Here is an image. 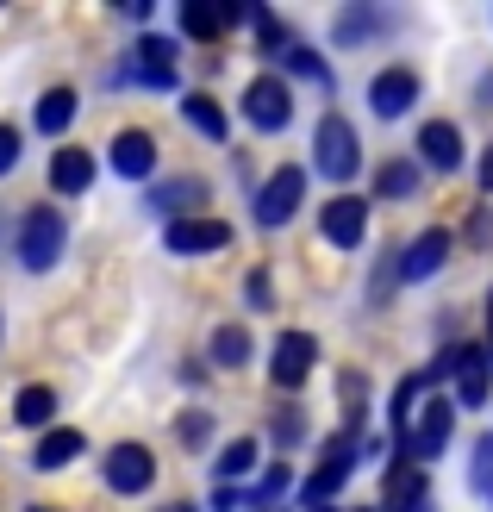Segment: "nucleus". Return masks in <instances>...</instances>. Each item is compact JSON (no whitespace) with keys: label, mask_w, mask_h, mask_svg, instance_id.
I'll use <instances>...</instances> for the list:
<instances>
[{"label":"nucleus","mask_w":493,"mask_h":512,"mask_svg":"<svg viewBox=\"0 0 493 512\" xmlns=\"http://www.w3.org/2000/svg\"><path fill=\"white\" fill-rule=\"evenodd\" d=\"M313 163L319 175H331V182H350V175L362 169V144H356V125L344 113H325L319 119V138H313Z\"/></svg>","instance_id":"obj_1"},{"label":"nucleus","mask_w":493,"mask_h":512,"mask_svg":"<svg viewBox=\"0 0 493 512\" xmlns=\"http://www.w3.org/2000/svg\"><path fill=\"white\" fill-rule=\"evenodd\" d=\"M63 244H69V225H63L57 207H32L19 219V263L25 269H57Z\"/></svg>","instance_id":"obj_2"},{"label":"nucleus","mask_w":493,"mask_h":512,"mask_svg":"<svg viewBox=\"0 0 493 512\" xmlns=\"http://www.w3.org/2000/svg\"><path fill=\"white\" fill-rule=\"evenodd\" d=\"M244 119L256 125V132H281V125L294 119V88L281 82V75H256V82L244 88Z\"/></svg>","instance_id":"obj_3"},{"label":"nucleus","mask_w":493,"mask_h":512,"mask_svg":"<svg viewBox=\"0 0 493 512\" xmlns=\"http://www.w3.org/2000/svg\"><path fill=\"white\" fill-rule=\"evenodd\" d=\"M300 200H306V169H275L269 182H263V194H256V225H288L294 213H300Z\"/></svg>","instance_id":"obj_4"},{"label":"nucleus","mask_w":493,"mask_h":512,"mask_svg":"<svg viewBox=\"0 0 493 512\" xmlns=\"http://www.w3.org/2000/svg\"><path fill=\"white\" fill-rule=\"evenodd\" d=\"M450 425H456V406L437 394V400H425V413H412V431H406V444H400V450H412L419 463H431V456H444Z\"/></svg>","instance_id":"obj_5"},{"label":"nucleus","mask_w":493,"mask_h":512,"mask_svg":"<svg viewBox=\"0 0 493 512\" xmlns=\"http://www.w3.org/2000/svg\"><path fill=\"white\" fill-rule=\"evenodd\" d=\"M313 363H319V338H313V331H281L275 356H269V375H275V388H300V381L313 375Z\"/></svg>","instance_id":"obj_6"},{"label":"nucleus","mask_w":493,"mask_h":512,"mask_svg":"<svg viewBox=\"0 0 493 512\" xmlns=\"http://www.w3.org/2000/svg\"><path fill=\"white\" fill-rule=\"evenodd\" d=\"M163 244H169L175 256H213V250L231 244V225H225V219H169Z\"/></svg>","instance_id":"obj_7"},{"label":"nucleus","mask_w":493,"mask_h":512,"mask_svg":"<svg viewBox=\"0 0 493 512\" xmlns=\"http://www.w3.org/2000/svg\"><path fill=\"white\" fill-rule=\"evenodd\" d=\"M450 375H456V400L450 406H487V388H493V369L475 344H450Z\"/></svg>","instance_id":"obj_8"},{"label":"nucleus","mask_w":493,"mask_h":512,"mask_svg":"<svg viewBox=\"0 0 493 512\" xmlns=\"http://www.w3.org/2000/svg\"><path fill=\"white\" fill-rule=\"evenodd\" d=\"M150 481H157V456H150L144 444L107 450V488H113V494H144Z\"/></svg>","instance_id":"obj_9"},{"label":"nucleus","mask_w":493,"mask_h":512,"mask_svg":"<svg viewBox=\"0 0 493 512\" xmlns=\"http://www.w3.org/2000/svg\"><path fill=\"white\" fill-rule=\"evenodd\" d=\"M325 238L337 244V250H356L362 244V232H369V200H356V194H337L331 207H325Z\"/></svg>","instance_id":"obj_10"},{"label":"nucleus","mask_w":493,"mask_h":512,"mask_svg":"<svg viewBox=\"0 0 493 512\" xmlns=\"http://www.w3.org/2000/svg\"><path fill=\"white\" fill-rule=\"evenodd\" d=\"M412 100H419V75H412V69H381L375 82H369V107H375L381 119L412 113Z\"/></svg>","instance_id":"obj_11"},{"label":"nucleus","mask_w":493,"mask_h":512,"mask_svg":"<svg viewBox=\"0 0 493 512\" xmlns=\"http://www.w3.org/2000/svg\"><path fill=\"white\" fill-rule=\"evenodd\" d=\"M419 157H425L437 175L462 169V132H456L450 119H431V125H419Z\"/></svg>","instance_id":"obj_12"},{"label":"nucleus","mask_w":493,"mask_h":512,"mask_svg":"<svg viewBox=\"0 0 493 512\" xmlns=\"http://www.w3.org/2000/svg\"><path fill=\"white\" fill-rule=\"evenodd\" d=\"M113 169L125 175V182H144V175L157 169V138L150 132H119L113 138Z\"/></svg>","instance_id":"obj_13"},{"label":"nucleus","mask_w":493,"mask_h":512,"mask_svg":"<svg viewBox=\"0 0 493 512\" xmlns=\"http://www.w3.org/2000/svg\"><path fill=\"white\" fill-rule=\"evenodd\" d=\"M444 256H450V232H419L412 238V250L400 256V281H425L444 269Z\"/></svg>","instance_id":"obj_14"},{"label":"nucleus","mask_w":493,"mask_h":512,"mask_svg":"<svg viewBox=\"0 0 493 512\" xmlns=\"http://www.w3.org/2000/svg\"><path fill=\"white\" fill-rule=\"evenodd\" d=\"M138 82L144 88H175V44L169 38H138Z\"/></svg>","instance_id":"obj_15"},{"label":"nucleus","mask_w":493,"mask_h":512,"mask_svg":"<svg viewBox=\"0 0 493 512\" xmlns=\"http://www.w3.org/2000/svg\"><path fill=\"white\" fill-rule=\"evenodd\" d=\"M88 182H94L88 150H57V157H50V188L57 194H88Z\"/></svg>","instance_id":"obj_16"},{"label":"nucleus","mask_w":493,"mask_h":512,"mask_svg":"<svg viewBox=\"0 0 493 512\" xmlns=\"http://www.w3.org/2000/svg\"><path fill=\"white\" fill-rule=\"evenodd\" d=\"M75 450H82V431H44L38 450H32V469H69L75 463Z\"/></svg>","instance_id":"obj_17"},{"label":"nucleus","mask_w":493,"mask_h":512,"mask_svg":"<svg viewBox=\"0 0 493 512\" xmlns=\"http://www.w3.org/2000/svg\"><path fill=\"white\" fill-rule=\"evenodd\" d=\"M32 119H38V132H44V138L69 132V119H75V94H69V88H50V94H38Z\"/></svg>","instance_id":"obj_18"},{"label":"nucleus","mask_w":493,"mask_h":512,"mask_svg":"<svg viewBox=\"0 0 493 512\" xmlns=\"http://www.w3.org/2000/svg\"><path fill=\"white\" fill-rule=\"evenodd\" d=\"M181 119H188L200 138H213V144H225V132H231L225 113H219V100H206V94H188V100H181Z\"/></svg>","instance_id":"obj_19"},{"label":"nucleus","mask_w":493,"mask_h":512,"mask_svg":"<svg viewBox=\"0 0 493 512\" xmlns=\"http://www.w3.org/2000/svg\"><path fill=\"white\" fill-rule=\"evenodd\" d=\"M375 194H381V200H406V194H419V163H406V157L381 163V169H375Z\"/></svg>","instance_id":"obj_20"},{"label":"nucleus","mask_w":493,"mask_h":512,"mask_svg":"<svg viewBox=\"0 0 493 512\" xmlns=\"http://www.w3.org/2000/svg\"><path fill=\"white\" fill-rule=\"evenodd\" d=\"M200 194H206V182H194V175H188V182H163L157 194H150V207H157V213H181V219H194Z\"/></svg>","instance_id":"obj_21"},{"label":"nucleus","mask_w":493,"mask_h":512,"mask_svg":"<svg viewBox=\"0 0 493 512\" xmlns=\"http://www.w3.org/2000/svg\"><path fill=\"white\" fill-rule=\"evenodd\" d=\"M213 363L219 369H244L250 363V331L244 325H219L213 331Z\"/></svg>","instance_id":"obj_22"},{"label":"nucleus","mask_w":493,"mask_h":512,"mask_svg":"<svg viewBox=\"0 0 493 512\" xmlns=\"http://www.w3.org/2000/svg\"><path fill=\"white\" fill-rule=\"evenodd\" d=\"M50 413H57V394H50V388H38V381H32V388H19V400H13V419L19 425H50Z\"/></svg>","instance_id":"obj_23"},{"label":"nucleus","mask_w":493,"mask_h":512,"mask_svg":"<svg viewBox=\"0 0 493 512\" xmlns=\"http://www.w3.org/2000/svg\"><path fill=\"white\" fill-rule=\"evenodd\" d=\"M344 481H350V456H331V463H325L313 481H306V500H313V506H325L331 494H344Z\"/></svg>","instance_id":"obj_24"},{"label":"nucleus","mask_w":493,"mask_h":512,"mask_svg":"<svg viewBox=\"0 0 493 512\" xmlns=\"http://www.w3.org/2000/svg\"><path fill=\"white\" fill-rule=\"evenodd\" d=\"M181 32L188 38H219L225 25H219V7H200V0H188V7H181Z\"/></svg>","instance_id":"obj_25"},{"label":"nucleus","mask_w":493,"mask_h":512,"mask_svg":"<svg viewBox=\"0 0 493 512\" xmlns=\"http://www.w3.org/2000/svg\"><path fill=\"white\" fill-rule=\"evenodd\" d=\"M256 450H263V444H250V438L225 444V456H219V481H231V475H250V469H256Z\"/></svg>","instance_id":"obj_26"},{"label":"nucleus","mask_w":493,"mask_h":512,"mask_svg":"<svg viewBox=\"0 0 493 512\" xmlns=\"http://www.w3.org/2000/svg\"><path fill=\"white\" fill-rule=\"evenodd\" d=\"M469 481L475 488H493V438L475 444V463H469Z\"/></svg>","instance_id":"obj_27"},{"label":"nucleus","mask_w":493,"mask_h":512,"mask_svg":"<svg viewBox=\"0 0 493 512\" xmlns=\"http://www.w3.org/2000/svg\"><path fill=\"white\" fill-rule=\"evenodd\" d=\"M281 57H288V63H294L300 75H313V82H325V63L313 57V50H300V44H288V50H281Z\"/></svg>","instance_id":"obj_28"},{"label":"nucleus","mask_w":493,"mask_h":512,"mask_svg":"<svg viewBox=\"0 0 493 512\" xmlns=\"http://www.w3.org/2000/svg\"><path fill=\"white\" fill-rule=\"evenodd\" d=\"M244 294H250V306H256V313H269V306H275V300H269V269H256V275L244 281Z\"/></svg>","instance_id":"obj_29"},{"label":"nucleus","mask_w":493,"mask_h":512,"mask_svg":"<svg viewBox=\"0 0 493 512\" xmlns=\"http://www.w3.org/2000/svg\"><path fill=\"white\" fill-rule=\"evenodd\" d=\"M288 481H294L288 469H269V475H263V488H256L250 500H275V494H288Z\"/></svg>","instance_id":"obj_30"},{"label":"nucleus","mask_w":493,"mask_h":512,"mask_svg":"<svg viewBox=\"0 0 493 512\" xmlns=\"http://www.w3.org/2000/svg\"><path fill=\"white\" fill-rule=\"evenodd\" d=\"M19 163V132H13V125H0V175H7Z\"/></svg>","instance_id":"obj_31"},{"label":"nucleus","mask_w":493,"mask_h":512,"mask_svg":"<svg viewBox=\"0 0 493 512\" xmlns=\"http://www.w3.org/2000/svg\"><path fill=\"white\" fill-rule=\"evenodd\" d=\"M181 438L200 444V438H206V413H181Z\"/></svg>","instance_id":"obj_32"},{"label":"nucleus","mask_w":493,"mask_h":512,"mask_svg":"<svg viewBox=\"0 0 493 512\" xmlns=\"http://www.w3.org/2000/svg\"><path fill=\"white\" fill-rule=\"evenodd\" d=\"M238 500H244V494H231V488H219V500H213V512H238Z\"/></svg>","instance_id":"obj_33"},{"label":"nucleus","mask_w":493,"mask_h":512,"mask_svg":"<svg viewBox=\"0 0 493 512\" xmlns=\"http://www.w3.org/2000/svg\"><path fill=\"white\" fill-rule=\"evenodd\" d=\"M481 194H493V144H487V157H481Z\"/></svg>","instance_id":"obj_34"},{"label":"nucleus","mask_w":493,"mask_h":512,"mask_svg":"<svg viewBox=\"0 0 493 512\" xmlns=\"http://www.w3.org/2000/svg\"><path fill=\"white\" fill-rule=\"evenodd\" d=\"M481 356H487V369H493V300H487V350Z\"/></svg>","instance_id":"obj_35"},{"label":"nucleus","mask_w":493,"mask_h":512,"mask_svg":"<svg viewBox=\"0 0 493 512\" xmlns=\"http://www.w3.org/2000/svg\"><path fill=\"white\" fill-rule=\"evenodd\" d=\"M32 512H38V506H32Z\"/></svg>","instance_id":"obj_36"}]
</instances>
